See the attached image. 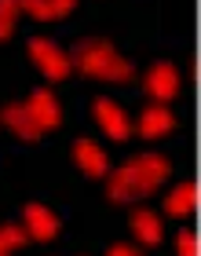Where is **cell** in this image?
I'll use <instances>...</instances> for the list:
<instances>
[{
  "instance_id": "6da1fadb",
  "label": "cell",
  "mask_w": 201,
  "mask_h": 256,
  "mask_svg": "<svg viewBox=\"0 0 201 256\" xmlns=\"http://www.w3.org/2000/svg\"><path fill=\"white\" fill-rule=\"evenodd\" d=\"M164 180H168V158H161V154H139V158H132L128 165H121L110 176L106 194H110L114 202H132V198L154 194Z\"/></svg>"
},
{
  "instance_id": "7a4b0ae2",
  "label": "cell",
  "mask_w": 201,
  "mask_h": 256,
  "mask_svg": "<svg viewBox=\"0 0 201 256\" xmlns=\"http://www.w3.org/2000/svg\"><path fill=\"white\" fill-rule=\"evenodd\" d=\"M70 62H77V70H84L88 77H99V80H132V62L121 59L114 52L110 40H77Z\"/></svg>"
},
{
  "instance_id": "3957f363",
  "label": "cell",
  "mask_w": 201,
  "mask_h": 256,
  "mask_svg": "<svg viewBox=\"0 0 201 256\" xmlns=\"http://www.w3.org/2000/svg\"><path fill=\"white\" fill-rule=\"evenodd\" d=\"M30 59L40 66V74L48 80H62L70 74V55L58 48L55 40H48V37H33L30 40Z\"/></svg>"
},
{
  "instance_id": "277c9868",
  "label": "cell",
  "mask_w": 201,
  "mask_h": 256,
  "mask_svg": "<svg viewBox=\"0 0 201 256\" xmlns=\"http://www.w3.org/2000/svg\"><path fill=\"white\" fill-rule=\"evenodd\" d=\"M96 121H99V128H102L110 139H117V143H124L128 132H132L124 110L117 106V102H110V99H96Z\"/></svg>"
},
{
  "instance_id": "5b68a950",
  "label": "cell",
  "mask_w": 201,
  "mask_h": 256,
  "mask_svg": "<svg viewBox=\"0 0 201 256\" xmlns=\"http://www.w3.org/2000/svg\"><path fill=\"white\" fill-rule=\"evenodd\" d=\"M146 92H150L154 99H172L176 92H180V70H176L172 62L150 66V74H146Z\"/></svg>"
},
{
  "instance_id": "8992f818",
  "label": "cell",
  "mask_w": 201,
  "mask_h": 256,
  "mask_svg": "<svg viewBox=\"0 0 201 256\" xmlns=\"http://www.w3.org/2000/svg\"><path fill=\"white\" fill-rule=\"evenodd\" d=\"M26 110L33 114V121L40 124V132L44 128H55L58 121H62V110H58V102H55V96L48 88H37L30 96V102H26Z\"/></svg>"
},
{
  "instance_id": "52a82bcc",
  "label": "cell",
  "mask_w": 201,
  "mask_h": 256,
  "mask_svg": "<svg viewBox=\"0 0 201 256\" xmlns=\"http://www.w3.org/2000/svg\"><path fill=\"white\" fill-rule=\"evenodd\" d=\"M26 234L40 238V242H52L58 234V216H52L44 205H26Z\"/></svg>"
},
{
  "instance_id": "ba28073f",
  "label": "cell",
  "mask_w": 201,
  "mask_h": 256,
  "mask_svg": "<svg viewBox=\"0 0 201 256\" xmlns=\"http://www.w3.org/2000/svg\"><path fill=\"white\" fill-rule=\"evenodd\" d=\"M172 128H176V118H172V110H164V106H150L143 118H139V136H146V139L168 136Z\"/></svg>"
},
{
  "instance_id": "9c48e42d",
  "label": "cell",
  "mask_w": 201,
  "mask_h": 256,
  "mask_svg": "<svg viewBox=\"0 0 201 256\" xmlns=\"http://www.w3.org/2000/svg\"><path fill=\"white\" fill-rule=\"evenodd\" d=\"M74 158L88 176H106V154L92 143V139H77L74 143Z\"/></svg>"
},
{
  "instance_id": "30bf717a",
  "label": "cell",
  "mask_w": 201,
  "mask_h": 256,
  "mask_svg": "<svg viewBox=\"0 0 201 256\" xmlns=\"http://www.w3.org/2000/svg\"><path fill=\"white\" fill-rule=\"evenodd\" d=\"M4 124L18 139H40V124L33 121V114L26 106H4Z\"/></svg>"
},
{
  "instance_id": "8fae6325",
  "label": "cell",
  "mask_w": 201,
  "mask_h": 256,
  "mask_svg": "<svg viewBox=\"0 0 201 256\" xmlns=\"http://www.w3.org/2000/svg\"><path fill=\"white\" fill-rule=\"evenodd\" d=\"M132 230H136V238L143 242V246H158L161 242V216H154L150 208H136L132 212Z\"/></svg>"
},
{
  "instance_id": "7c38bea8",
  "label": "cell",
  "mask_w": 201,
  "mask_h": 256,
  "mask_svg": "<svg viewBox=\"0 0 201 256\" xmlns=\"http://www.w3.org/2000/svg\"><path fill=\"white\" fill-rule=\"evenodd\" d=\"M198 205V187L194 183H180L168 198H164V212L168 216H190Z\"/></svg>"
},
{
  "instance_id": "4fadbf2b",
  "label": "cell",
  "mask_w": 201,
  "mask_h": 256,
  "mask_svg": "<svg viewBox=\"0 0 201 256\" xmlns=\"http://www.w3.org/2000/svg\"><path fill=\"white\" fill-rule=\"evenodd\" d=\"M26 230H22V227H15V224H4V227H0V256H4V252H11V249H22V246H26Z\"/></svg>"
},
{
  "instance_id": "5bb4252c",
  "label": "cell",
  "mask_w": 201,
  "mask_h": 256,
  "mask_svg": "<svg viewBox=\"0 0 201 256\" xmlns=\"http://www.w3.org/2000/svg\"><path fill=\"white\" fill-rule=\"evenodd\" d=\"M15 18H18V0H0V40L11 37Z\"/></svg>"
},
{
  "instance_id": "9a60e30c",
  "label": "cell",
  "mask_w": 201,
  "mask_h": 256,
  "mask_svg": "<svg viewBox=\"0 0 201 256\" xmlns=\"http://www.w3.org/2000/svg\"><path fill=\"white\" fill-rule=\"evenodd\" d=\"M176 252L180 256H198V234L194 230H180V234H176Z\"/></svg>"
},
{
  "instance_id": "2e32d148",
  "label": "cell",
  "mask_w": 201,
  "mask_h": 256,
  "mask_svg": "<svg viewBox=\"0 0 201 256\" xmlns=\"http://www.w3.org/2000/svg\"><path fill=\"white\" fill-rule=\"evenodd\" d=\"M74 4H77V0H48V8L55 11V18H62L66 11H74Z\"/></svg>"
},
{
  "instance_id": "e0dca14e",
  "label": "cell",
  "mask_w": 201,
  "mask_h": 256,
  "mask_svg": "<svg viewBox=\"0 0 201 256\" xmlns=\"http://www.w3.org/2000/svg\"><path fill=\"white\" fill-rule=\"evenodd\" d=\"M106 256H139V252H136V249H128V246H114Z\"/></svg>"
}]
</instances>
